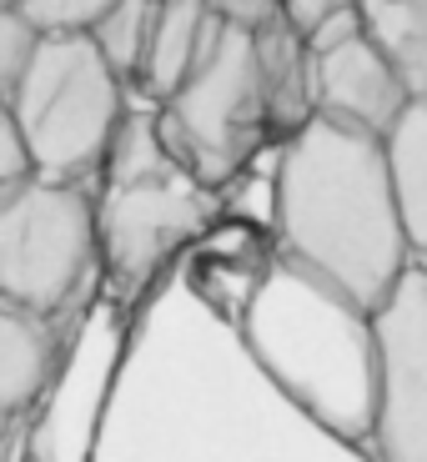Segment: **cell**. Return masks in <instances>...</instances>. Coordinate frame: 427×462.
I'll use <instances>...</instances> for the list:
<instances>
[{"label": "cell", "instance_id": "14", "mask_svg": "<svg viewBox=\"0 0 427 462\" xmlns=\"http://www.w3.org/2000/svg\"><path fill=\"white\" fill-rule=\"evenodd\" d=\"M121 0H15L11 11H21L41 35H91Z\"/></svg>", "mask_w": 427, "mask_h": 462}, {"label": "cell", "instance_id": "18", "mask_svg": "<svg viewBox=\"0 0 427 462\" xmlns=\"http://www.w3.org/2000/svg\"><path fill=\"white\" fill-rule=\"evenodd\" d=\"M11 5H15V0H0V11H11Z\"/></svg>", "mask_w": 427, "mask_h": 462}, {"label": "cell", "instance_id": "5", "mask_svg": "<svg viewBox=\"0 0 427 462\" xmlns=\"http://www.w3.org/2000/svg\"><path fill=\"white\" fill-rule=\"evenodd\" d=\"M156 111H162V136L176 151V162L211 191L231 186L266 141H277L262 76H256V35L217 15L197 70Z\"/></svg>", "mask_w": 427, "mask_h": 462}, {"label": "cell", "instance_id": "8", "mask_svg": "<svg viewBox=\"0 0 427 462\" xmlns=\"http://www.w3.org/2000/svg\"><path fill=\"white\" fill-rule=\"evenodd\" d=\"M256 76H262L272 136L292 141L302 126L317 121V81H312V51L307 35L282 15L266 31H256Z\"/></svg>", "mask_w": 427, "mask_h": 462}, {"label": "cell", "instance_id": "13", "mask_svg": "<svg viewBox=\"0 0 427 462\" xmlns=\"http://www.w3.org/2000/svg\"><path fill=\"white\" fill-rule=\"evenodd\" d=\"M151 25H156V0H121V5H116V11L91 31L96 51L111 60V70H116L126 86H136L141 66H146Z\"/></svg>", "mask_w": 427, "mask_h": 462}, {"label": "cell", "instance_id": "11", "mask_svg": "<svg viewBox=\"0 0 427 462\" xmlns=\"http://www.w3.org/2000/svg\"><path fill=\"white\" fill-rule=\"evenodd\" d=\"M387 162H393L397 211H403L413 262L427 266V101H417L403 116V126L387 136Z\"/></svg>", "mask_w": 427, "mask_h": 462}, {"label": "cell", "instance_id": "19", "mask_svg": "<svg viewBox=\"0 0 427 462\" xmlns=\"http://www.w3.org/2000/svg\"><path fill=\"white\" fill-rule=\"evenodd\" d=\"M156 5H162V0H156Z\"/></svg>", "mask_w": 427, "mask_h": 462}, {"label": "cell", "instance_id": "9", "mask_svg": "<svg viewBox=\"0 0 427 462\" xmlns=\"http://www.w3.org/2000/svg\"><path fill=\"white\" fill-rule=\"evenodd\" d=\"M211 25H217V15H211L207 0H162L156 5V25H151L146 66H141L131 91H141L151 106H166L181 91L186 76L197 70Z\"/></svg>", "mask_w": 427, "mask_h": 462}, {"label": "cell", "instance_id": "2", "mask_svg": "<svg viewBox=\"0 0 427 462\" xmlns=\"http://www.w3.org/2000/svg\"><path fill=\"white\" fill-rule=\"evenodd\" d=\"M211 211L217 191L176 162L162 136V111H126L96 191L101 266L111 287L141 291L166 266V256L207 231Z\"/></svg>", "mask_w": 427, "mask_h": 462}, {"label": "cell", "instance_id": "3", "mask_svg": "<svg viewBox=\"0 0 427 462\" xmlns=\"http://www.w3.org/2000/svg\"><path fill=\"white\" fill-rule=\"evenodd\" d=\"M131 86L111 70L91 35H46L25 76L5 91V121L21 131L35 176L91 181L106 171Z\"/></svg>", "mask_w": 427, "mask_h": 462}, {"label": "cell", "instance_id": "16", "mask_svg": "<svg viewBox=\"0 0 427 462\" xmlns=\"http://www.w3.org/2000/svg\"><path fill=\"white\" fill-rule=\"evenodd\" d=\"M211 15H221L237 31H266L272 21H282V0H207Z\"/></svg>", "mask_w": 427, "mask_h": 462}, {"label": "cell", "instance_id": "6", "mask_svg": "<svg viewBox=\"0 0 427 462\" xmlns=\"http://www.w3.org/2000/svg\"><path fill=\"white\" fill-rule=\"evenodd\" d=\"M377 462H427V266L413 262L377 317Z\"/></svg>", "mask_w": 427, "mask_h": 462}, {"label": "cell", "instance_id": "10", "mask_svg": "<svg viewBox=\"0 0 427 462\" xmlns=\"http://www.w3.org/2000/svg\"><path fill=\"white\" fill-rule=\"evenodd\" d=\"M0 327H5L0 332V402L11 417H21L60 367V322L5 307Z\"/></svg>", "mask_w": 427, "mask_h": 462}, {"label": "cell", "instance_id": "17", "mask_svg": "<svg viewBox=\"0 0 427 462\" xmlns=\"http://www.w3.org/2000/svg\"><path fill=\"white\" fill-rule=\"evenodd\" d=\"M357 5L362 0H282V15H287L302 35H312L317 25H327L332 15H342V11H357Z\"/></svg>", "mask_w": 427, "mask_h": 462}, {"label": "cell", "instance_id": "4", "mask_svg": "<svg viewBox=\"0 0 427 462\" xmlns=\"http://www.w3.org/2000/svg\"><path fill=\"white\" fill-rule=\"evenodd\" d=\"M101 266L96 191L31 176L0 197V291L5 307L66 322Z\"/></svg>", "mask_w": 427, "mask_h": 462}, {"label": "cell", "instance_id": "7", "mask_svg": "<svg viewBox=\"0 0 427 462\" xmlns=\"http://www.w3.org/2000/svg\"><path fill=\"white\" fill-rule=\"evenodd\" d=\"M312 81H317V116L382 141L393 136L403 126V116L417 106L407 81L397 76V66L372 46L367 31L347 46L312 56Z\"/></svg>", "mask_w": 427, "mask_h": 462}, {"label": "cell", "instance_id": "15", "mask_svg": "<svg viewBox=\"0 0 427 462\" xmlns=\"http://www.w3.org/2000/svg\"><path fill=\"white\" fill-rule=\"evenodd\" d=\"M41 41H46V35L35 31L21 11H0V91H11L25 76V66L35 60Z\"/></svg>", "mask_w": 427, "mask_h": 462}, {"label": "cell", "instance_id": "12", "mask_svg": "<svg viewBox=\"0 0 427 462\" xmlns=\"http://www.w3.org/2000/svg\"><path fill=\"white\" fill-rule=\"evenodd\" d=\"M372 46L397 66L413 101H427V0H362Z\"/></svg>", "mask_w": 427, "mask_h": 462}, {"label": "cell", "instance_id": "1", "mask_svg": "<svg viewBox=\"0 0 427 462\" xmlns=\"http://www.w3.org/2000/svg\"><path fill=\"white\" fill-rule=\"evenodd\" d=\"M272 221L282 252L377 317L413 266L387 141L317 116L282 141Z\"/></svg>", "mask_w": 427, "mask_h": 462}]
</instances>
